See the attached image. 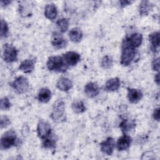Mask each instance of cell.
I'll list each match as a JSON object with an SVG mask.
<instances>
[{"mask_svg":"<svg viewBox=\"0 0 160 160\" xmlns=\"http://www.w3.org/2000/svg\"><path fill=\"white\" fill-rule=\"evenodd\" d=\"M46 66L49 71L55 72H64L68 68L63 57L60 56L49 57L46 62Z\"/></svg>","mask_w":160,"mask_h":160,"instance_id":"obj_1","label":"cell"},{"mask_svg":"<svg viewBox=\"0 0 160 160\" xmlns=\"http://www.w3.org/2000/svg\"><path fill=\"white\" fill-rule=\"evenodd\" d=\"M18 138L14 131L11 129L4 132L1 138V147L3 149H8L18 144Z\"/></svg>","mask_w":160,"mask_h":160,"instance_id":"obj_2","label":"cell"},{"mask_svg":"<svg viewBox=\"0 0 160 160\" xmlns=\"http://www.w3.org/2000/svg\"><path fill=\"white\" fill-rule=\"evenodd\" d=\"M65 104L61 100H58L53 104L51 118L53 121L60 122L64 120Z\"/></svg>","mask_w":160,"mask_h":160,"instance_id":"obj_3","label":"cell"},{"mask_svg":"<svg viewBox=\"0 0 160 160\" xmlns=\"http://www.w3.org/2000/svg\"><path fill=\"white\" fill-rule=\"evenodd\" d=\"M9 84L18 94L25 93L29 88V81L26 78L22 76L17 77Z\"/></svg>","mask_w":160,"mask_h":160,"instance_id":"obj_4","label":"cell"},{"mask_svg":"<svg viewBox=\"0 0 160 160\" xmlns=\"http://www.w3.org/2000/svg\"><path fill=\"white\" fill-rule=\"evenodd\" d=\"M135 49L134 48L126 45H122V49L121 56V64L124 66H129L133 61L135 57Z\"/></svg>","mask_w":160,"mask_h":160,"instance_id":"obj_5","label":"cell"},{"mask_svg":"<svg viewBox=\"0 0 160 160\" xmlns=\"http://www.w3.org/2000/svg\"><path fill=\"white\" fill-rule=\"evenodd\" d=\"M2 59L8 63L13 62L17 61L18 59V50L11 44H5L2 49Z\"/></svg>","mask_w":160,"mask_h":160,"instance_id":"obj_6","label":"cell"},{"mask_svg":"<svg viewBox=\"0 0 160 160\" xmlns=\"http://www.w3.org/2000/svg\"><path fill=\"white\" fill-rule=\"evenodd\" d=\"M38 136L41 139H44L52 134V130L50 124L44 121H40L37 126Z\"/></svg>","mask_w":160,"mask_h":160,"instance_id":"obj_7","label":"cell"},{"mask_svg":"<svg viewBox=\"0 0 160 160\" xmlns=\"http://www.w3.org/2000/svg\"><path fill=\"white\" fill-rule=\"evenodd\" d=\"M142 35L139 32H134L130 35L129 37L126 38L124 41V44L128 45L133 48H138L141 46L142 42Z\"/></svg>","mask_w":160,"mask_h":160,"instance_id":"obj_8","label":"cell"},{"mask_svg":"<svg viewBox=\"0 0 160 160\" xmlns=\"http://www.w3.org/2000/svg\"><path fill=\"white\" fill-rule=\"evenodd\" d=\"M115 142L112 138L109 137L100 144L101 151L107 156H111L115 148Z\"/></svg>","mask_w":160,"mask_h":160,"instance_id":"obj_9","label":"cell"},{"mask_svg":"<svg viewBox=\"0 0 160 160\" xmlns=\"http://www.w3.org/2000/svg\"><path fill=\"white\" fill-rule=\"evenodd\" d=\"M51 44L52 46L56 49H62L66 47L68 41L62 35L57 32H54L52 34Z\"/></svg>","mask_w":160,"mask_h":160,"instance_id":"obj_10","label":"cell"},{"mask_svg":"<svg viewBox=\"0 0 160 160\" xmlns=\"http://www.w3.org/2000/svg\"><path fill=\"white\" fill-rule=\"evenodd\" d=\"M66 64L68 66H74L81 60V56L74 51H68L62 56Z\"/></svg>","mask_w":160,"mask_h":160,"instance_id":"obj_11","label":"cell"},{"mask_svg":"<svg viewBox=\"0 0 160 160\" xmlns=\"http://www.w3.org/2000/svg\"><path fill=\"white\" fill-rule=\"evenodd\" d=\"M132 138L127 135L124 134L123 136H121L117 141L116 142V148L119 151H123L128 149L131 144Z\"/></svg>","mask_w":160,"mask_h":160,"instance_id":"obj_12","label":"cell"},{"mask_svg":"<svg viewBox=\"0 0 160 160\" xmlns=\"http://www.w3.org/2000/svg\"><path fill=\"white\" fill-rule=\"evenodd\" d=\"M100 89L98 84L95 82H89L84 86V92L89 98L97 96L99 93Z\"/></svg>","mask_w":160,"mask_h":160,"instance_id":"obj_13","label":"cell"},{"mask_svg":"<svg viewBox=\"0 0 160 160\" xmlns=\"http://www.w3.org/2000/svg\"><path fill=\"white\" fill-rule=\"evenodd\" d=\"M128 98L131 103H138L143 96L142 91L138 89L128 88Z\"/></svg>","mask_w":160,"mask_h":160,"instance_id":"obj_14","label":"cell"},{"mask_svg":"<svg viewBox=\"0 0 160 160\" xmlns=\"http://www.w3.org/2000/svg\"><path fill=\"white\" fill-rule=\"evenodd\" d=\"M56 87L61 91L66 92L70 90L72 87V82L68 78L61 77L56 83Z\"/></svg>","mask_w":160,"mask_h":160,"instance_id":"obj_15","label":"cell"},{"mask_svg":"<svg viewBox=\"0 0 160 160\" xmlns=\"http://www.w3.org/2000/svg\"><path fill=\"white\" fill-rule=\"evenodd\" d=\"M58 15V9L54 3H50L46 5L44 9V16L49 20H54Z\"/></svg>","mask_w":160,"mask_h":160,"instance_id":"obj_16","label":"cell"},{"mask_svg":"<svg viewBox=\"0 0 160 160\" xmlns=\"http://www.w3.org/2000/svg\"><path fill=\"white\" fill-rule=\"evenodd\" d=\"M121 85L120 79L118 78L109 79L106 83L104 89L108 92H114L119 88Z\"/></svg>","mask_w":160,"mask_h":160,"instance_id":"obj_17","label":"cell"},{"mask_svg":"<svg viewBox=\"0 0 160 160\" xmlns=\"http://www.w3.org/2000/svg\"><path fill=\"white\" fill-rule=\"evenodd\" d=\"M159 32H153L149 35V40L151 42V49L152 51L156 52L158 51L159 48V42H160V38H159Z\"/></svg>","mask_w":160,"mask_h":160,"instance_id":"obj_18","label":"cell"},{"mask_svg":"<svg viewBox=\"0 0 160 160\" xmlns=\"http://www.w3.org/2000/svg\"><path fill=\"white\" fill-rule=\"evenodd\" d=\"M19 69L24 73H31L34 69V62L29 59H25L21 62Z\"/></svg>","mask_w":160,"mask_h":160,"instance_id":"obj_19","label":"cell"},{"mask_svg":"<svg viewBox=\"0 0 160 160\" xmlns=\"http://www.w3.org/2000/svg\"><path fill=\"white\" fill-rule=\"evenodd\" d=\"M135 121L134 120H130L129 119H122L119 124V128L124 134H126L128 132L131 131L135 128Z\"/></svg>","mask_w":160,"mask_h":160,"instance_id":"obj_20","label":"cell"},{"mask_svg":"<svg viewBox=\"0 0 160 160\" xmlns=\"http://www.w3.org/2000/svg\"><path fill=\"white\" fill-rule=\"evenodd\" d=\"M154 5L150 1H142L139 6V12L141 16L148 15L152 9Z\"/></svg>","mask_w":160,"mask_h":160,"instance_id":"obj_21","label":"cell"},{"mask_svg":"<svg viewBox=\"0 0 160 160\" xmlns=\"http://www.w3.org/2000/svg\"><path fill=\"white\" fill-rule=\"evenodd\" d=\"M69 38L73 42H79L82 38V32L79 28H73L69 32Z\"/></svg>","mask_w":160,"mask_h":160,"instance_id":"obj_22","label":"cell"},{"mask_svg":"<svg viewBox=\"0 0 160 160\" xmlns=\"http://www.w3.org/2000/svg\"><path fill=\"white\" fill-rule=\"evenodd\" d=\"M51 98V92L46 88H41L38 94V99L39 101L43 103H47Z\"/></svg>","mask_w":160,"mask_h":160,"instance_id":"obj_23","label":"cell"},{"mask_svg":"<svg viewBox=\"0 0 160 160\" xmlns=\"http://www.w3.org/2000/svg\"><path fill=\"white\" fill-rule=\"evenodd\" d=\"M71 108L72 111L77 113L81 114L86 111V108L84 103L82 101H75L71 104Z\"/></svg>","mask_w":160,"mask_h":160,"instance_id":"obj_24","label":"cell"},{"mask_svg":"<svg viewBox=\"0 0 160 160\" xmlns=\"http://www.w3.org/2000/svg\"><path fill=\"white\" fill-rule=\"evenodd\" d=\"M56 25L59 30L60 31V32L61 33H64L66 32L67 30L68 29L69 25V20L65 18H61L56 21Z\"/></svg>","mask_w":160,"mask_h":160,"instance_id":"obj_25","label":"cell"},{"mask_svg":"<svg viewBox=\"0 0 160 160\" xmlns=\"http://www.w3.org/2000/svg\"><path fill=\"white\" fill-rule=\"evenodd\" d=\"M56 142V140L51 134L50 136L42 139V146L45 149H52L55 147Z\"/></svg>","mask_w":160,"mask_h":160,"instance_id":"obj_26","label":"cell"},{"mask_svg":"<svg viewBox=\"0 0 160 160\" xmlns=\"http://www.w3.org/2000/svg\"><path fill=\"white\" fill-rule=\"evenodd\" d=\"M113 64V61L111 57L108 55L104 56L101 61V66L104 69H110Z\"/></svg>","mask_w":160,"mask_h":160,"instance_id":"obj_27","label":"cell"},{"mask_svg":"<svg viewBox=\"0 0 160 160\" xmlns=\"http://www.w3.org/2000/svg\"><path fill=\"white\" fill-rule=\"evenodd\" d=\"M9 32L8 24L5 20L1 19V38H6Z\"/></svg>","mask_w":160,"mask_h":160,"instance_id":"obj_28","label":"cell"},{"mask_svg":"<svg viewBox=\"0 0 160 160\" xmlns=\"http://www.w3.org/2000/svg\"><path fill=\"white\" fill-rule=\"evenodd\" d=\"M1 109L8 110L11 107V102L7 97H4L1 99Z\"/></svg>","mask_w":160,"mask_h":160,"instance_id":"obj_29","label":"cell"},{"mask_svg":"<svg viewBox=\"0 0 160 160\" xmlns=\"http://www.w3.org/2000/svg\"><path fill=\"white\" fill-rule=\"evenodd\" d=\"M10 119L7 117L6 116H2L1 117V120H0V126L1 128H6L7 126H9L10 124Z\"/></svg>","mask_w":160,"mask_h":160,"instance_id":"obj_30","label":"cell"},{"mask_svg":"<svg viewBox=\"0 0 160 160\" xmlns=\"http://www.w3.org/2000/svg\"><path fill=\"white\" fill-rule=\"evenodd\" d=\"M152 68L154 71L159 72V58H154L152 61Z\"/></svg>","mask_w":160,"mask_h":160,"instance_id":"obj_31","label":"cell"},{"mask_svg":"<svg viewBox=\"0 0 160 160\" xmlns=\"http://www.w3.org/2000/svg\"><path fill=\"white\" fill-rule=\"evenodd\" d=\"M152 118L154 120L159 121L160 119V116H159V108H157L154 109L153 113H152Z\"/></svg>","mask_w":160,"mask_h":160,"instance_id":"obj_32","label":"cell"},{"mask_svg":"<svg viewBox=\"0 0 160 160\" xmlns=\"http://www.w3.org/2000/svg\"><path fill=\"white\" fill-rule=\"evenodd\" d=\"M132 2V1H125V0L119 1V4L121 8H124L128 5H130Z\"/></svg>","mask_w":160,"mask_h":160,"instance_id":"obj_33","label":"cell"},{"mask_svg":"<svg viewBox=\"0 0 160 160\" xmlns=\"http://www.w3.org/2000/svg\"><path fill=\"white\" fill-rule=\"evenodd\" d=\"M11 3V1H1V4L2 6H7Z\"/></svg>","mask_w":160,"mask_h":160,"instance_id":"obj_34","label":"cell"},{"mask_svg":"<svg viewBox=\"0 0 160 160\" xmlns=\"http://www.w3.org/2000/svg\"><path fill=\"white\" fill-rule=\"evenodd\" d=\"M154 80H155L156 83L159 86V72H158V73L155 75Z\"/></svg>","mask_w":160,"mask_h":160,"instance_id":"obj_35","label":"cell"}]
</instances>
